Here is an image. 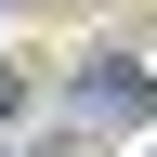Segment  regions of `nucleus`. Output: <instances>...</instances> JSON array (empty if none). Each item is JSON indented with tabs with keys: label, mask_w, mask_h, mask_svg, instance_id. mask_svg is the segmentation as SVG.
Wrapping results in <instances>:
<instances>
[{
	"label": "nucleus",
	"mask_w": 157,
	"mask_h": 157,
	"mask_svg": "<svg viewBox=\"0 0 157 157\" xmlns=\"http://www.w3.org/2000/svg\"><path fill=\"white\" fill-rule=\"evenodd\" d=\"M78 105H92V118H131V105H144V66H92Z\"/></svg>",
	"instance_id": "f257e3e1"
},
{
	"label": "nucleus",
	"mask_w": 157,
	"mask_h": 157,
	"mask_svg": "<svg viewBox=\"0 0 157 157\" xmlns=\"http://www.w3.org/2000/svg\"><path fill=\"white\" fill-rule=\"evenodd\" d=\"M13 105H26V78H13V66H0V118H13Z\"/></svg>",
	"instance_id": "f03ea898"
}]
</instances>
